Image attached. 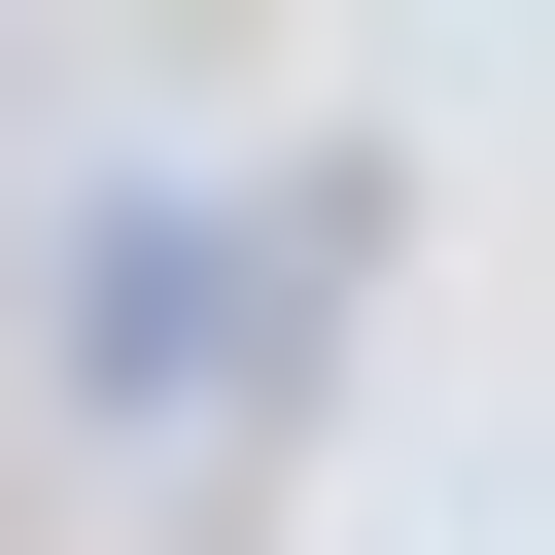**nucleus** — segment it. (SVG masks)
<instances>
[{
    "label": "nucleus",
    "instance_id": "nucleus-1",
    "mask_svg": "<svg viewBox=\"0 0 555 555\" xmlns=\"http://www.w3.org/2000/svg\"><path fill=\"white\" fill-rule=\"evenodd\" d=\"M312 278H347V173H278V208H173V173H104V208H69V382H104V416H243Z\"/></svg>",
    "mask_w": 555,
    "mask_h": 555
}]
</instances>
